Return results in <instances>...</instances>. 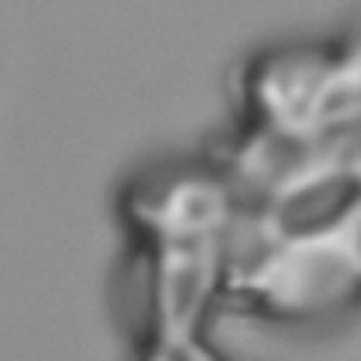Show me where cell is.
Instances as JSON below:
<instances>
[{"label":"cell","mask_w":361,"mask_h":361,"mask_svg":"<svg viewBox=\"0 0 361 361\" xmlns=\"http://www.w3.org/2000/svg\"><path fill=\"white\" fill-rule=\"evenodd\" d=\"M127 214L147 243L149 316L158 353L186 355L212 302L226 293L234 195L223 172H172L141 180Z\"/></svg>","instance_id":"obj_1"}]
</instances>
